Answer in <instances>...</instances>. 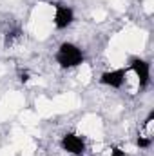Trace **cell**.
<instances>
[{"label":"cell","instance_id":"277c9868","mask_svg":"<svg viewBox=\"0 0 154 156\" xmlns=\"http://www.w3.org/2000/svg\"><path fill=\"white\" fill-rule=\"evenodd\" d=\"M60 145H62V149L65 151V153H69V154H75V156H80L85 153V140L76 134V133H67V134H64L62 136V140H60Z\"/></svg>","mask_w":154,"mask_h":156},{"label":"cell","instance_id":"7a4b0ae2","mask_svg":"<svg viewBox=\"0 0 154 156\" xmlns=\"http://www.w3.org/2000/svg\"><path fill=\"white\" fill-rule=\"evenodd\" d=\"M129 69L136 75L138 82H140V89H145L149 87L151 83V64L140 56H134L129 60Z\"/></svg>","mask_w":154,"mask_h":156},{"label":"cell","instance_id":"8992f818","mask_svg":"<svg viewBox=\"0 0 154 156\" xmlns=\"http://www.w3.org/2000/svg\"><path fill=\"white\" fill-rule=\"evenodd\" d=\"M136 145H138L140 149H149V147L152 145V138H151V134L138 136V140H136Z\"/></svg>","mask_w":154,"mask_h":156},{"label":"cell","instance_id":"52a82bcc","mask_svg":"<svg viewBox=\"0 0 154 156\" xmlns=\"http://www.w3.org/2000/svg\"><path fill=\"white\" fill-rule=\"evenodd\" d=\"M111 156H125V153H123L120 147H113V153H111Z\"/></svg>","mask_w":154,"mask_h":156},{"label":"cell","instance_id":"ba28073f","mask_svg":"<svg viewBox=\"0 0 154 156\" xmlns=\"http://www.w3.org/2000/svg\"><path fill=\"white\" fill-rule=\"evenodd\" d=\"M27 80H29V73H27V71H20V82L26 83Z\"/></svg>","mask_w":154,"mask_h":156},{"label":"cell","instance_id":"6da1fadb","mask_svg":"<svg viewBox=\"0 0 154 156\" xmlns=\"http://www.w3.org/2000/svg\"><path fill=\"white\" fill-rule=\"evenodd\" d=\"M56 64L62 67V69H73L83 64L85 56H83V51L78 47L76 44L73 42H64L60 44V47L56 49Z\"/></svg>","mask_w":154,"mask_h":156},{"label":"cell","instance_id":"3957f363","mask_svg":"<svg viewBox=\"0 0 154 156\" xmlns=\"http://www.w3.org/2000/svg\"><path fill=\"white\" fill-rule=\"evenodd\" d=\"M54 16H53V22H54V27L56 29H67L73 22H75V11L71 5H65V4H54Z\"/></svg>","mask_w":154,"mask_h":156},{"label":"cell","instance_id":"5b68a950","mask_svg":"<svg viewBox=\"0 0 154 156\" xmlns=\"http://www.w3.org/2000/svg\"><path fill=\"white\" fill-rule=\"evenodd\" d=\"M125 78H127V69L125 67H120V69H111V71H105L102 76H100V82L111 89H120L123 87L125 83Z\"/></svg>","mask_w":154,"mask_h":156}]
</instances>
